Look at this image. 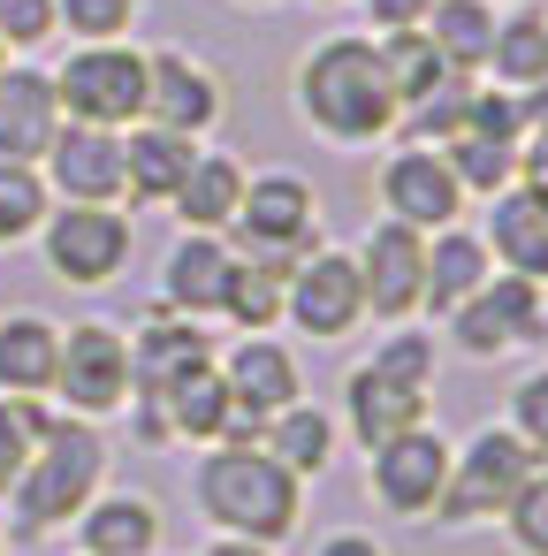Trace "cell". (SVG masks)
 <instances>
[{
    "instance_id": "obj_1",
    "label": "cell",
    "mask_w": 548,
    "mask_h": 556,
    "mask_svg": "<svg viewBox=\"0 0 548 556\" xmlns=\"http://www.w3.org/2000/svg\"><path fill=\"white\" fill-rule=\"evenodd\" d=\"M297 115L328 146H381L396 138V92L381 70V47L366 31H335L297 62Z\"/></svg>"
},
{
    "instance_id": "obj_2",
    "label": "cell",
    "mask_w": 548,
    "mask_h": 556,
    "mask_svg": "<svg viewBox=\"0 0 548 556\" xmlns=\"http://www.w3.org/2000/svg\"><path fill=\"white\" fill-rule=\"evenodd\" d=\"M191 488H199V510L214 533H237L259 548H282L305 518V480L282 472L259 442H214Z\"/></svg>"
},
{
    "instance_id": "obj_3",
    "label": "cell",
    "mask_w": 548,
    "mask_h": 556,
    "mask_svg": "<svg viewBox=\"0 0 548 556\" xmlns=\"http://www.w3.org/2000/svg\"><path fill=\"white\" fill-rule=\"evenodd\" d=\"M107 488V434L100 419H77V412H54L31 465L16 472L9 488V510H16V533H54L69 526L92 495Z\"/></svg>"
},
{
    "instance_id": "obj_4",
    "label": "cell",
    "mask_w": 548,
    "mask_h": 556,
    "mask_svg": "<svg viewBox=\"0 0 548 556\" xmlns=\"http://www.w3.org/2000/svg\"><path fill=\"white\" fill-rule=\"evenodd\" d=\"M237 260L267 267V275H290L313 244H320V199L297 168H259L244 176V199H237V222L221 229Z\"/></svg>"
},
{
    "instance_id": "obj_5",
    "label": "cell",
    "mask_w": 548,
    "mask_h": 556,
    "mask_svg": "<svg viewBox=\"0 0 548 556\" xmlns=\"http://www.w3.org/2000/svg\"><path fill=\"white\" fill-rule=\"evenodd\" d=\"M533 442L502 419V427H480L464 450H449V480H442V503H434V526H495L518 488L533 480Z\"/></svg>"
},
{
    "instance_id": "obj_6",
    "label": "cell",
    "mask_w": 548,
    "mask_h": 556,
    "mask_svg": "<svg viewBox=\"0 0 548 556\" xmlns=\"http://www.w3.org/2000/svg\"><path fill=\"white\" fill-rule=\"evenodd\" d=\"M54 77V100H62V123H92V130H130L145 115V54L130 39H100V47H77Z\"/></svg>"
},
{
    "instance_id": "obj_7",
    "label": "cell",
    "mask_w": 548,
    "mask_h": 556,
    "mask_svg": "<svg viewBox=\"0 0 548 556\" xmlns=\"http://www.w3.org/2000/svg\"><path fill=\"white\" fill-rule=\"evenodd\" d=\"M39 252H47V275H54V282H69V290H107V282H123V267H130V214H123V206L54 199V214L39 222Z\"/></svg>"
},
{
    "instance_id": "obj_8",
    "label": "cell",
    "mask_w": 548,
    "mask_h": 556,
    "mask_svg": "<svg viewBox=\"0 0 548 556\" xmlns=\"http://www.w3.org/2000/svg\"><path fill=\"white\" fill-rule=\"evenodd\" d=\"M366 480H373V503L404 526H426L434 503H442V480H449V434L434 419L388 434L381 450H366Z\"/></svg>"
},
{
    "instance_id": "obj_9",
    "label": "cell",
    "mask_w": 548,
    "mask_h": 556,
    "mask_svg": "<svg viewBox=\"0 0 548 556\" xmlns=\"http://www.w3.org/2000/svg\"><path fill=\"white\" fill-rule=\"evenodd\" d=\"M282 320H290L305 343H343V336L366 320V290H358L351 252L313 244V252L282 275Z\"/></svg>"
},
{
    "instance_id": "obj_10",
    "label": "cell",
    "mask_w": 548,
    "mask_h": 556,
    "mask_svg": "<svg viewBox=\"0 0 548 556\" xmlns=\"http://www.w3.org/2000/svg\"><path fill=\"white\" fill-rule=\"evenodd\" d=\"M54 396L77 419H107L130 404V336L107 320H77L62 336V366H54Z\"/></svg>"
},
{
    "instance_id": "obj_11",
    "label": "cell",
    "mask_w": 548,
    "mask_h": 556,
    "mask_svg": "<svg viewBox=\"0 0 548 556\" xmlns=\"http://www.w3.org/2000/svg\"><path fill=\"white\" fill-rule=\"evenodd\" d=\"M373 191H381V214L404 222V229H419V237H434V229H449L464 214V184L449 176L442 146H419V138H404L381 161V184Z\"/></svg>"
},
{
    "instance_id": "obj_12",
    "label": "cell",
    "mask_w": 548,
    "mask_h": 556,
    "mask_svg": "<svg viewBox=\"0 0 548 556\" xmlns=\"http://www.w3.org/2000/svg\"><path fill=\"white\" fill-rule=\"evenodd\" d=\"M351 267H358V290H366V313L373 320H411L419 313V275H426V237L404 229V222H373L358 244H351Z\"/></svg>"
},
{
    "instance_id": "obj_13",
    "label": "cell",
    "mask_w": 548,
    "mask_h": 556,
    "mask_svg": "<svg viewBox=\"0 0 548 556\" xmlns=\"http://www.w3.org/2000/svg\"><path fill=\"white\" fill-rule=\"evenodd\" d=\"M153 130H183V138H206L221 123V77L191 54V47H153L145 54V115Z\"/></svg>"
},
{
    "instance_id": "obj_14",
    "label": "cell",
    "mask_w": 548,
    "mask_h": 556,
    "mask_svg": "<svg viewBox=\"0 0 548 556\" xmlns=\"http://www.w3.org/2000/svg\"><path fill=\"white\" fill-rule=\"evenodd\" d=\"M54 199L77 206H123V130H92V123H62L47 161H39Z\"/></svg>"
},
{
    "instance_id": "obj_15",
    "label": "cell",
    "mask_w": 548,
    "mask_h": 556,
    "mask_svg": "<svg viewBox=\"0 0 548 556\" xmlns=\"http://www.w3.org/2000/svg\"><path fill=\"white\" fill-rule=\"evenodd\" d=\"M426 389H411V381H396L388 366H373V358H358L351 374H343V434L358 442V450H381L388 434H404V427H419L426 419Z\"/></svg>"
},
{
    "instance_id": "obj_16",
    "label": "cell",
    "mask_w": 548,
    "mask_h": 556,
    "mask_svg": "<svg viewBox=\"0 0 548 556\" xmlns=\"http://www.w3.org/2000/svg\"><path fill=\"white\" fill-rule=\"evenodd\" d=\"M199 358H214L206 328H199L191 313L153 305V313L138 320V336H130V396H168Z\"/></svg>"
},
{
    "instance_id": "obj_17",
    "label": "cell",
    "mask_w": 548,
    "mask_h": 556,
    "mask_svg": "<svg viewBox=\"0 0 548 556\" xmlns=\"http://www.w3.org/2000/svg\"><path fill=\"white\" fill-rule=\"evenodd\" d=\"M69 526H77L85 556H161V533H168L161 503L138 495V488H100Z\"/></svg>"
},
{
    "instance_id": "obj_18",
    "label": "cell",
    "mask_w": 548,
    "mask_h": 556,
    "mask_svg": "<svg viewBox=\"0 0 548 556\" xmlns=\"http://www.w3.org/2000/svg\"><path fill=\"white\" fill-rule=\"evenodd\" d=\"M480 244H487V260H495L502 275L548 282V199L525 191V184L495 191V199H487V229H480Z\"/></svg>"
},
{
    "instance_id": "obj_19",
    "label": "cell",
    "mask_w": 548,
    "mask_h": 556,
    "mask_svg": "<svg viewBox=\"0 0 548 556\" xmlns=\"http://www.w3.org/2000/svg\"><path fill=\"white\" fill-rule=\"evenodd\" d=\"M62 130V100H54V77L47 70H0V161H24L39 168L47 146Z\"/></svg>"
},
{
    "instance_id": "obj_20",
    "label": "cell",
    "mask_w": 548,
    "mask_h": 556,
    "mask_svg": "<svg viewBox=\"0 0 548 556\" xmlns=\"http://www.w3.org/2000/svg\"><path fill=\"white\" fill-rule=\"evenodd\" d=\"M191 161H199V138L130 123V130H123V199H130V214H138V206H168V199L183 191Z\"/></svg>"
},
{
    "instance_id": "obj_21",
    "label": "cell",
    "mask_w": 548,
    "mask_h": 556,
    "mask_svg": "<svg viewBox=\"0 0 548 556\" xmlns=\"http://www.w3.org/2000/svg\"><path fill=\"white\" fill-rule=\"evenodd\" d=\"M229 267H237V252H229V237H206V229H183V237H176V252L161 260V305H168V313H191V320H206V313H221V290H229Z\"/></svg>"
},
{
    "instance_id": "obj_22",
    "label": "cell",
    "mask_w": 548,
    "mask_h": 556,
    "mask_svg": "<svg viewBox=\"0 0 548 556\" xmlns=\"http://www.w3.org/2000/svg\"><path fill=\"white\" fill-rule=\"evenodd\" d=\"M221 374H229V396L237 404H252V412H282V404H297L305 396V374H297V351L267 328V336H237V351L221 358Z\"/></svg>"
},
{
    "instance_id": "obj_23",
    "label": "cell",
    "mask_w": 548,
    "mask_h": 556,
    "mask_svg": "<svg viewBox=\"0 0 548 556\" xmlns=\"http://www.w3.org/2000/svg\"><path fill=\"white\" fill-rule=\"evenodd\" d=\"M495 275V260H487V244H480V229H434L426 237V275H419V313H434V320H449L480 282Z\"/></svg>"
},
{
    "instance_id": "obj_24",
    "label": "cell",
    "mask_w": 548,
    "mask_h": 556,
    "mask_svg": "<svg viewBox=\"0 0 548 556\" xmlns=\"http://www.w3.org/2000/svg\"><path fill=\"white\" fill-rule=\"evenodd\" d=\"M54 366H62V328L31 305L0 313V396H54Z\"/></svg>"
},
{
    "instance_id": "obj_25",
    "label": "cell",
    "mask_w": 548,
    "mask_h": 556,
    "mask_svg": "<svg viewBox=\"0 0 548 556\" xmlns=\"http://www.w3.org/2000/svg\"><path fill=\"white\" fill-rule=\"evenodd\" d=\"M244 161L237 153H221V146H199V161H191V176H183V191L168 199V214L183 222V229H206V237H221L229 222H237V199H244Z\"/></svg>"
},
{
    "instance_id": "obj_26",
    "label": "cell",
    "mask_w": 548,
    "mask_h": 556,
    "mask_svg": "<svg viewBox=\"0 0 548 556\" xmlns=\"http://www.w3.org/2000/svg\"><path fill=\"white\" fill-rule=\"evenodd\" d=\"M335 442H343V427H335L313 396L282 404V412L267 419V434H259V450H267L282 472H297V480H320V472L335 465Z\"/></svg>"
},
{
    "instance_id": "obj_27",
    "label": "cell",
    "mask_w": 548,
    "mask_h": 556,
    "mask_svg": "<svg viewBox=\"0 0 548 556\" xmlns=\"http://www.w3.org/2000/svg\"><path fill=\"white\" fill-rule=\"evenodd\" d=\"M502 92H533L548 85V16L540 9H510L495 16V39H487V62H480Z\"/></svg>"
},
{
    "instance_id": "obj_28",
    "label": "cell",
    "mask_w": 548,
    "mask_h": 556,
    "mask_svg": "<svg viewBox=\"0 0 548 556\" xmlns=\"http://www.w3.org/2000/svg\"><path fill=\"white\" fill-rule=\"evenodd\" d=\"M229 374H221V358H199L168 396H161V412H168V427L176 434H191V442H221V419H229Z\"/></svg>"
},
{
    "instance_id": "obj_29",
    "label": "cell",
    "mask_w": 548,
    "mask_h": 556,
    "mask_svg": "<svg viewBox=\"0 0 548 556\" xmlns=\"http://www.w3.org/2000/svg\"><path fill=\"white\" fill-rule=\"evenodd\" d=\"M419 31L442 47V62H449V70L480 77V62H487V39H495V9H487V0H434Z\"/></svg>"
},
{
    "instance_id": "obj_30",
    "label": "cell",
    "mask_w": 548,
    "mask_h": 556,
    "mask_svg": "<svg viewBox=\"0 0 548 556\" xmlns=\"http://www.w3.org/2000/svg\"><path fill=\"white\" fill-rule=\"evenodd\" d=\"M373 47H381V70H388V92H396V115H404V108H411L419 92H434V85L449 77L442 47H434V39H426L419 24H411V31H381Z\"/></svg>"
},
{
    "instance_id": "obj_31",
    "label": "cell",
    "mask_w": 548,
    "mask_h": 556,
    "mask_svg": "<svg viewBox=\"0 0 548 556\" xmlns=\"http://www.w3.org/2000/svg\"><path fill=\"white\" fill-rule=\"evenodd\" d=\"M472 85L480 77H464V70H449L434 92H419L404 115H396V138H419V146H449L457 130H464V108H472Z\"/></svg>"
},
{
    "instance_id": "obj_32",
    "label": "cell",
    "mask_w": 548,
    "mask_h": 556,
    "mask_svg": "<svg viewBox=\"0 0 548 556\" xmlns=\"http://www.w3.org/2000/svg\"><path fill=\"white\" fill-rule=\"evenodd\" d=\"M442 161H449V176L464 184V199H495V191L518 184V146H502V138H472V130H457V138L442 146Z\"/></svg>"
},
{
    "instance_id": "obj_33",
    "label": "cell",
    "mask_w": 548,
    "mask_h": 556,
    "mask_svg": "<svg viewBox=\"0 0 548 556\" xmlns=\"http://www.w3.org/2000/svg\"><path fill=\"white\" fill-rule=\"evenodd\" d=\"M548 282H525V275H487L480 282V298H487V313L502 320V336H510V351H525V343H548V298H540Z\"/></svg>"
},
{
    "instance_id": "obj_34",
    "label": "cell",
    "mask_w": 548,
    "mask_h": 556,
    "mask_svg": "<svg viewBox=\"0 0 548 556\" xmlns=\"http://www.w3.org/2000/svg\"><path fill=\"white\" fill-rule=\"evenodd\" d=\"M47 214H54L47 176H39V168H24V161H0V244L39 237V222H47Z\"/></svg>"
},
{
    "instance_id": "obj_35",
    "label": "cell",
    "mask_w": 548,
    "mask_h": 556,
    "mask_svg": "<svg viewBox=\"0 0 548 556\" xmlns=\"http://www.w3.org/2000/svg\"><path fill=\"white\" fill-rule=\"evenodd\" d=\"M221 313L237 320V336H267V328L282 320V275L237 260V267H229V290H221Z\"/></svg>"
},
{
    "instance_id": "obj_36",
    "label": "cell",
    "mask_w": 548,
    "mask_h": 556,
    "mask_svg": "<svg viewBox=\"0 0 548 556\" xmlns=\"http://www.w3.org/2000/svg\"><path fill=\"white\" fill-rule=\"evenodd\" d=\"M47 396H0V495L16 488V472L31 465V450H39V434H47Z\"/></svg>"
},
{
    "instance_id": "obj_37",
    "label": "cell",
    "mask_w": 548,
    "mask_h": 556,
    "mask_svg": "<svg viewBox=\"0 0 548 556\" xmlns=\"http://www.w3.org/2000/svg\"><path fill=\"white\" fill-rule=\"evenodd\" d=\"M145 0H54V24L77 39V47H100V39H130Z\"/></svg>"
},
{
    "instance_id": "obj_38",
    "label": "cell",
    "mask_w": 548,
    "mask_h": 556,
    "mask_svg": "<svg viewBox=\"0 0 548 556\" xmlns=\"http://www.w3.org/2000/svg\"><path fill=\"white\" fill-rule=\"evenodd\" d=\"M502 526H510V541H518L525 556H548V457L533 465V480L518 488V503L502 510Z\"/></svg>"
},
{
    "instance_id": "obj_39",
    "label": "cell",
    "mask_w": 548,
    "mask_h": 556,
    "mask_svg": "<svg viewBox=\"0 0 548 556\" xmlns=\"http://www.w3.org/2000/svg\"><path fill=\"white\" fill-rule=\"evenodd\" d=\"M464 130L472 138H502V146H525V115H518V92H487V85H472V108H464Z\"/></svg>"
},
{
    "instance_id": "obj_40",
    "label": "cell",
    "mask_w": 548,
    "mask_h": 556,
    "mask_svg": "<svg viewBox=\"0 0 548 556\" xmlns=\"http://www.w3.org/2000/svg\"><path fill=\"white\" fill-rule=\"evenodd\" d=\"M510 427L533 442V457H548V366H533V374L510 389Z\"/></svg>"
},
{
    "instance_id": "obj_41",
    "label": "cell",
    "mask_w": 548,
    "mask_h": 556,
    "mask_svg": "<svg viewBox=\"0 0 548 556\" xmlns=\"http://www.w3.org/2000/svg\"><path fill=\"white\" fill-rule=\"evenodd\" d=\"M62 24H54V0H0V47H47Z\"/></svg>"
},
{
    "instance_id": "obj_42",
    "label": "cell",
    "mask_w": 548,
    "mask_h": 556,
    "mask_svg": "<svg viewBox=\"0 0 548 556\" xmlns=\"http://www.w3.org/2000/svg\"><path fill=\"white\" fill-rule=\"evenodd\" d=\"M426 9H434V0H366L373 31H411V24H426Z\"/></svg>"
},
{
    "instance_id": "obj_43",
    "label": "cell",
    "mask_w": 548,
    "mask_h": 556,
    "mask_svg": "<svg viewBox=\"0 0 548 556\" xmlns=\"http://www.w3.org/2000/svg\"><path fill=\"white\" fill-rule=\"evenodd\" d=\"M313 556H388L373 533H358V526H335V533H320L313 541Z\"/></svg>"
},
{
    "instance_id": "obj_44",
    "label": "cell",
    "mask_w": 548,
    "mask_h": 556,
    "mask_svg": "<svg viewBox=\"0 0 548 556\" xmlns=\"http://www.w3.org/2000/svg\"><path fill=\"white\" fill-rule=\"evenodd\" d=\"M199 556H275V548H259V541H237V533H221L214 548H199Z\"/></svg>"
},
{
    "instance_id": "obj_45",
    "label": "cell",
    "mask_w": 548,
    "mask_h": 556,
    "mask_svg": "<svg viewBox=\"0 0 548 556\" xmlns=\"http://www.w3.org/2000/svg\"><path fill=\"white\" fill-rule=\"evenodd\" d=\"M244 9H275V0H244Z\"/></svg>"
},
{
    "instance_id": "obj_46",
    "label": "cell",
    "mask_w": 548,
    "mask_h": 556,
    "mask_svg": "<svg viewBox=\"0 0 548 556\" xmlns=\"http://www.w3.org/2000/svg\"><path fill=\"white\" fill-rule=\"evenodd\" d=\"M0 70H9V47H0Z\"/></svg>"
},
{
    "instance_id": "obj_47",
    "label": "cell",
    "mask_w": 548,
    "mask_h": 556,
    "mask_svg": "<svg viewBox=\"0 0 548 556\" xmlns=\"http://www.w3.org/2000/svg\"><path fill=\"white\" fill-rule=\"evenodd\" d=\"M320 9H335V0H320Z\"/></svg>"
},
{
    "instance_id": "obj_48",
    "label": "cell",
    "mask_w": 548,
    "mask_h": 556,
    "mask_svg": "<svg viewBox=\"0 0 548 556\" xmlns=\"http://www.w3.org/2000/svg\"><path fill=\"white\" fill-rule=\"evenodd\" d=\"M0 548H9V541H0Z\"/></svg>"
}]
</instances>
